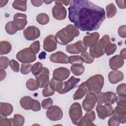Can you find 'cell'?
<instances>
[{"instance_id": "1", "label": "cell", "mask_w": 126, "mask_h": 126, "mask_svg": "<svg viewBox=\"0 0 126 126\" xmlns=\"http://www.w3.org/2000/svg\"><path fill=\"white\" fill-rule=\"evenodd\" d=\"M68 10L70 21L83 32L97 30L105 19L104 9L87 0L71 1Z\"/></svg>"}, {"instance_id": "2", "label": "cell", "mask_w": 126, "mask_h": 126, "mask_svg": "<svg viewBox=\"0 0 126 126\" xmlns=\"http://www.w3.org/2000/svg\"><path fill=\"white\" fill-rule=\"evenodd\" d=\"M79 33V29L75 26L70 24L58 31L55 35V37L57 42L60 44L65 45L72 41Z\"/></svg>"}, {"instance_id": "3", "label": "cell", "mask_w": 126, "mask_h": 126, "mask_svg": "<svg viewBox=\"0 0 126 126\" xmlns=\"http://www.w3.org/2000/svg\"><path fill=\"white\" fill-rule=\"evenodd\" d=\"M110 43L109 36L108 34H104L94 45L90 48V54L94 58L101 57L105 53L107 48Z\"/></svg>"}, {"instance_id": "4", "label": "cell", "mask_w": 126, "mask_h": 126, "mask_svg": "<svg viewBox=\"0 0 126 126\" xmlns=\"http://www.w3.org/2000/svg\"><path fill=\"white\" fill-rule=\"evenodd\" d=\"M89 93L97 94L101 92L104 85V77L101 74H96L85 82Z\"/></svg>"}, {"instance_id": "5", "label": "cell", "mask_w": 126, "mask_h": 126, "mask_svg": "<svg viewBox=\"0 0 126 126\" xmlns=\"http://www.w3.org/2000/svg\"><path fill=\"white\" fill-rule=\"evenodd\" d=\"M21 107L25 110H32L33 111H38L41 109L39 102L29 96L22 97L20 100Z\"/></svg>"}, {"instance_id": "6", "label": "cell", "mask_w": 126, "mask_h": 126, "mask_svg": "<svg viewBox=\"0 0 126 126\" xmlns=\"http://www.w3.org/2000/svg\"><path fill=\"white\" fill-rule=\"evenodd\" d=\"M16 59L22 63H31L36 60V54L30 48H25L16 54Z\"/></svg>"}, {"instance_id": "7", "label": "cell", "mask_w": 126, "mask_h": 126, "mask_svg": "<svg viewBox=\"0 0 126 126\" xmlns=\"http://www.w3.org/2000/svg\"><path fill=\"white\" fill-rule=\"evenodd\" d=\"M96 102L97 104L107 103L109 104H114L116 100V94L112 92H107L106 93L100 92L97 94Z\"/></svg>"}, {"instance_id": "8", "label": "cell", "mask_w": 126, "mask_h": 126, "mask_svg": "<svg viewBox=\"0 0 126 126\" xmlns=\"http://www.w3.org/2000/svg\"><path fill=\"white\" fill-rule=\"evenodd\" d=\"M82 107L80 103L75 102L70 107L69 109V116L73 124L77 125L78 121L82 116Z\"/></svg>"}, {"instance_id": "9", "label": "cell", "mask_w": 126, "mask_h": 126, "mask_svg": "<svg viewBox=\"0 0 126 126\" xmlns=\"http://www.w3.org/2000/svg\"><path fill=\"white\" fill-rule=\"evenodd\" d=\"M55 5L52 8V15L53 17L58 20H64L67 14L65 8L59 0L54 1Z\"/></svg>"}, {"instance_id": "10", "label": "cell", "mask_w": 126, "mask_h": 126, "mask_svg": "<svg viewBox=\"0 0 126 126\" xmlns=\"http://www.w3.org/2000/svg\"><path fill=\"white\" fill-rule=\"evenodd\" d=\"M113 110L111 105L107 103H104V105L97 104L96 107V111L98 117L102 120H104L106 117L112 115Z\"/></svg>"}, {"instance_id": "11", "label": "cell", "mask_w": 126, "mask_h": 126, "mask_svg": "<svg viewBox=\"0 0 126 126\" xmlns=\"http://www.w3.org/2000/svg\"><path fill=\"white\" fill-rule=\"evenodd\" d=\"M46 115L49 120L53 121H57L60 120L62 118L63 113L60 107L54 105L47 109Z\"/></svg>"}, {"instance_id": "12", "label": "cell", "mask_w": 126, "mask_h": 126, "mask_svg": "<svg viewBox=\"0 0 126 126\" xmlns=\"http://www.w3.org/2000/svg\"><path fill=\"white\" fill-rule=\"evenodd\" d=\"M36 81L39 88H43L49 84V70L45 67L41 73L35 77Z\"/></svg>"}, {"instance_id": "13", "label": "cell", "mask_w": 126, "mask_h": 126, "mask_svg": "<svg viewBox=\"0 0 126 126\" xmlns=\"http://www.w3.org/2000/svg\"><path fill=\"white\" fill-rule=\"evenodd\" d=\"M96 102V96L94 94L89 93L87 94L82 102L83 108L86 111L92 110L94 107Z\"/></svg>"}, {"instance_id": "14", "label": "cell", "mask_w": 126, "mask_h": 126, "mask_svg": "<svg viewBox=\"0 0 126 126\" xmlns=\"http://www.w3.org/2000/svg\"><path fill=\"white\" fill-rule=\"evenodd\" d=\"M23 35L25 39L27 40H34L39 37L40 32L35 26H29L24 30Z\"/></svg>"}, {"instance_id": "15", "label": "cell", "mask_w": 126, "mask_h": 126, "mask_svg": "<svg viewBox=\"0 0 126 126\" xmlns=\"http://www.w3.org/2000/svg\"><path fill=\"white\" fill-rule=\"evenodd\" d=\"M95 114L94 111H87L85 115L78 121L77 125L81 126H94L95 125L93 124V122L95 120Z\"/></svg>"}, {"instance_id": "16", "label": "cell", "mask_w": 126, "mask_h": 126, "mask_svg": "<svg viewBox=\"0 0 126 126\" xmlns=\"http://www.w3.org/2000/svg\"><path fill=\"white\" fill-rule=\"evenodd\" d=\"M80 81L78 78H75L74 76H72L68 80L63 83V85L61 91L60 92V94H64L73 88H75L77 84Z\"/></svg>"}, {"instance_id": "17", "label": "cell", "mask_w": 126, "mask_h": 126, "mask_svg": "<svg viewBox=\"0 0 126 126\" xmlns=\"http://www.w3.org/2000/svg\"><path fill=\"white\" fill-rule=\"evenodd\" d=\"M57 40L54 35H48L43 41V49L45 51L51 52L57 49Z\"/></svg>"}, {"instance_id": "18", "label": "cell", "mask_w": 126, "mask_h": 126, "mask_svg": "<svg viewBox=\"0 0 126 126\" xmlns=\"http://www.w3.org/2000/svg\"><path fill=\"white\" fill-rule=\"evenodd\" d=\"M70 75V71L68 68L61 67L54 69L53 78L61 81L66 79Z\"/></svg>"}, {"instance_id": "19", "label": "cell", "mask_w": 126, "mask_h": 126, "mask_svg": "<svg viewBox=\"0 0 126 126\" xmlns=\"http://www.w3.org/2000/svg\"><path fill=\"white\" fill-rule=\"evenodd\" d=\"M68 58L69 57L65 53L61 51H58L51 54L50 57V60L51 62L55 63L66 64L69 63Z\"/></svg>"}, {"instance_id": "20", "label": "cell", "mask_w": 126, "mask_h": 126, "mask_svg": "<svg viewBox=\"0 0 126 126\" xmlns=\"http://www.w3.org/2000/svg\"><path fill=\"white\" fill-rule=\"evenodd\" d=\"M113 116L115 117L120 123L125 124L126 122V107L117 106L113 110Z\"/></svg>"}, {"instance_id": "21", "label": "cell", "mask_w": 126, "mask_h": 126, "mask_svg": "<svg viewBox=\"0 0 126 126\" xmlns=\"http://www.w3.org/2000/svg\"><path fill=\"white\" fill-rule=\"evenodd\" d=\"M99 38V34L97 32H94L84 36L83 42L87 47H91L97 42Z\"/></svg>"}, {"instance_id": "22", "label": "cell", "mask_w": 126, "mask_h": 126, "mask_svg": "<svg viewBox=\"0 0 126 126\" xmlns=\"http://www.w3.org/2000/svg\"><path fill=\"white\" fill-rule=\"evenodd\" d=\"M13 21L17 24L18 30H22L27 24V15L21 13H16L13 16Z\"/></svg>"}, {"instance_id": "23", "label": "cell", "mask_w": 126, "mask_h": 126, "mask_svg": "<svg viewBox=\"0 0 126 126\" xmlns=\"http://www.w3.org/2000/svg\"><path fill=\"white\" fill-rule=\"evenodd\" d=\"M124 64V59L118 55H115L110 58L109 61L110 68L113 70H117L121 68Z\"/></svg>"}, {"instance_id": "24", "label": "cell", "mask_w": 126, "mask_h": 126, "mask_svg": "<svg viewBox=\"0 0 126 126\" xmlns=\"http://www.w3.org/2000/svg\"><path fill=\"white\" fill-rule=\"evenodd\" d=\"M109 81L113 84H116L124 79V75L122 72L117 70H113L110 71L108 74Z\"/></svg>"}, {"instance_id": "25", "label": "cell", "mask_w": 126, "mask_h": 126, "mask_svg": "<svg viewBox=\"0 0 126 126\" xmlns=\"http://www.w3.org/2000/svg\"><path fill=\"white\" fill-rule=\"evenodd\" d=\"M88 90L85 85V82L81 84L78 89L74 94L73 98L74 100H78L82 98L86 94H88Z\"/></svg>"}, {"instance_id": "26", "label": "cell", "mask_w": 126, "mask_h": 126, "mask_svg": "<svg viewBox=\"0 0 126 126\" xmlns=\"http://www.w3.org/2000/svg\"><path fill=\"white\" fill-rule=\"evenodd\" d=\"M13 108L11 104L8 103H0V114L4 116H9L13 112Z\"/></svg>"}, {"instance_id": "27", "label": "cell", "mask_w": 126, "mask_h": 126, "mask_svg": "<svg viewBox=\"0 0 126 126\" xmlns=\"http://www.w3.org/2000/svg\"><path fill=\"white\" fill-rule=\"evenodd\" d=\"M5 29L6 32L11 35L15 34L18 31V26L14 21L7 23L5 26Z\"/></svg>"}, {"instance_id": "28", "label": "cell", "mask_w": 126, "mask_h": 126, "mask_svg": "<svg viewBox=\"0 0 126 126\" xmlns=\"http://www.w3.org/2000/svg\"><path fill=\"white\" fill-rule=\"evenodd\" d=\"M12 49L10 43L6 41H1L0 42V54L5 55L9 53Z\"/></svg>"}, {"instance_id": "29", "label": "cell", "mask_w": 126, "mask_h": 126, "mask_svg": "<svg viewBox=\"0 0 126 126\" xmlns=\"http://www.w3.org/2000/svg\"><path fill=\"white\" fill-rule=\"evenodd\" d=\"M70 70L73 74L76 76H79L83 73L85 70V68L82 64L75 63L71 66Z\"/></svg>"}, {"instance_id": "30", "label": "cell", "mask_w": 126, "mask_h": 126, "mask_svg": "<svg viewBox=\"0 0 126 126\" xmlns=\"http://www.w3.org/2000/svg\"><path fill=\"white\" fill-rule=\"evenodd\" d=\"M49 84L51 87V88L54 91H56L58 93H59L62 89L63 83L62 82V81L57 80L53 78L51 79V80L49 82Z\"/></svg>"}, {"instance_id": "31", "label": "cell", "mask_w": 126, "mask_h": 126, "mask_svg": "<svg viewBox=\"0 0 126 126\" xmlns=\"http://www.w3.org/2000/svg\"><path fill=\"white\" fill-rule=\"evenodd\" d=\"M27 0H14L12 4L13 7L17 10L26 11L27 10Z\"/></svg>"}, {"instance_id": "32", "label": "cell", "mask_w": 126, "mask_h": 126, "mask_svg": "<svg viewBox=\"0 0 126 126\" xmlns=\"http://www.w3.org/2000/svg\"><path fill=\"white\" fill-rule=\"evenodd\" d=\"M13 126H22L24 124L25 119L24 117L18 114H15L13 118L12 119Z\"/></svg>"}, {"instance_id": "33", "label": "cell", "mask_w": 126, "mask_h": 126, "mask_svg": "<svg viewBox=\"0 0 126 126\" xmlns=\"http://www.w3.org/2000/svg\"><path fill=\"white\" fill-rule=\"evenodd\" d=\"M43 68V67L42 64L40 62H36L32 65L31 68V71L32 74L35 77L41 73Z\"/></svg>"}, {"instance_id": "34", "label": "cell", "mask_w": 126, "mask_h": 126, "mask_svg": "<svg viewBox=\"0 0 126 126\" xmlns=\"http://www.w3.org/2000/svg\"><path fill=\"white\" fill-rule=\"evenodd\" d=\"M106 16L108 18H111L114 17L117 12L116 7L113 3H111L106 6Z\"/></svg>"}, {"instance_id": "35", "label": "cell", "mask_w": 126, "mask_h": 126, "mask_svg": "<svg viewBox=\"0 0 126 126\" xmlns=\"http://www.w3.org/2000/svg\"><path fill=\"white\" fill-rule=\"evenodd\" d=\"M36 21L40 25H44L48 24L49 22V17L48 15L44 13H41L36 16Z\"/></svg>"}, {"instance_id": "36", "label": "cell", "mask_w": 126, "mask_h": 126, "mask_svg": "<svg viewBox=\"0 0 126 126\" xmlns=\"http://www.w3.org/2000/svg\"><path fill=\"white\" fill-rule=\"evenodd\" d=\"M26 85L27 88L32 91H35L39 88L36 80L33 78H30L29 80H28L26 82Z\"/></svg>"}, {"instance_id": "37", "label": "cell", "mask_w": 126, "mask_h": 126, "mask_svg": "<svg viewBox=\"0 0 126 126\" xmlns=\"http://www.w3.org/2000/svg\"><path fill=\"white\" fill-rule=\"evenodd\" d=\"M116 102L117 106L126 107V94H119L117 96Z\"/></svg>"}, {"instance_id": "38", "label": "cell", "mask_w": 126, "mask_h": 126, "mask_svg": "<svg viewBox=\"0 0 126 126\" xmlns=\"http://www.w3.org/2000/svg\"><path fill=\"white\" fill-rule=\"evenodd\" d=\"M80 56L82 58L83 62L86 63L90 64L94 61V58L87 52L81 53Z\"/></svg>"}, {"instance_id": "39", "label": "cell", "mask_w": 126, "mask_h": 126, "mask_svg": "<svg viewBox=\"0 0 126 126\" xmlns=\"http://www.w3.org/2000/svg\"><path fill=\"white\" fill-rule=\"evenodd\" d=\"M32 64L30 63H22L20 67V72L23 74H29L31 71Z\"/></svg>"}, {"instance_id": "40", "label": "cell", "mask_w": 126, "mask_h": 126, "mask_svg": "<svg viewBox=\"0 0 126 126\" xmlns=\"http://www.w3.org/2000/svg\"><path fill=\"white\" fill-rule=\"evenodd\" d=\"M68 63L70 64H75V63H80L83 64L84 62L81 57L79 56H71L69 57L68 58Z\"/></svg>"}, {"instance_id": "41", "label": "cell", "mask_w": 126, "mask_h": 126, "mask_svg": "<svg viewBox=\"0 0 126 126\" xmlns=\"http://www.w3.org/2000/svg\"><path fill=\"white\" fill-rule=\"evenodd\" d=\"M10 61L9 59L5 56H1L0 58V69H6L9 64Z\"/></svg>"}, {"instance_id": "42", "label": "cell", "mask_w": 126, "mask_h": 126, "mask_svg": "<svg viewBox=\"0 0 126 126\" xmlns=\"http://www.w3.org/2000/svg\"><path fill=\"white\" fill-rule=\"evenodd\" d=\"M13 126L12 119H7L5 116L0 115V126Z\"/></svg>"}, {"instance_id": "43", "label": "cell", "mask_w": 126, "mask_h": 126, "mask_svg": "<svg viewBox=\"0 0 126 126\" xmlns=\"http://www.w3.org/2000/svg\"><path fill=\"white\" fill-rule=\"evenodd\" d=\"M75 45L78 50V51L81 53L86 52L87 50V47L84 44L83 42L81 40H79L75 42Z\"/></svg>"}, {"instance_id": "44", "label": "cell", "mask_w": 126, "mask_h": 126, "mask_svg": "<svg viewBox=\"0 0 126 126\" xmlns=\"http://www.w3.org/2000/svg\"><path fill=\"white\" fill-rule=\"evenodd\" d=\"M54 93L55 91L51 88L49 84H48L44 88L42 94L43 96L47 97L52 95L53 94H54Z\"/></svg>"}, {"instance_id": "45", "label": "cell", "mask_w": 126, "mask_h": 126, "mask_svg": "<svg viewBox=\"0 0 126 126\" xmlns=\"http://www.w3.org/2000/svg\"><path fill=\"white\" fill-rule=\"evenodd\" d=\"M53 101L52 98H47L43 100L41 102V106L43 109H48L53 106Z\"/></svg>"}, {"instance_id": "46", "label": "cell", "mask_w": 126, "mask_h": 126, "mask_svg": "<svg viewBox=\"0 0 126 126\" xmlns=\"http://www.w3.org/2000/svg\"><path fill=\"white\" fill-rule=\"evenodd\" d=\"M116 49H117L116 45L115 43H110L107 48L105 53L107 56L111 55L115 52V51H116Z\"/></svg>"}, {"instance_id": "47", "label": "cell", "mask_w": 126, "mask_h": 126, "mask_svg": "<svg viewBox=\"0 0 126 126\" xmlns=\"http://www.w3.org/2000/svg\"><path fill=\"white\" fill-rule=\"evenodd\" d=\"M35 54L38 53L40 50V42L37 40L32 43L29 47Z\"/></svg>"}, {"instance_id": "48", "label": "cell", "mask_w": 126, "mask_h": 126, "mask_svg": "<svg viewBox=\"0 0 126 126\" xmlns=\"http://www.w3.org/2000/svg\"><path fill=\"white\" fill-rule=\"evenodd\" d=\"M66 50L69 54H79L74 43L67 45L66 47Z\"/></svg>"}, {"instance_id": "49", "label": "cell", "mask_w": 126, "mask_h": 126, "mask_svg": "<svg viewBox=\"0 0 126 126\" xmlns=\"http://www.w3.org/2000/svg\"><path fill=\"white\" fill-rule=\"evenodd\" d=\"M11 69L15 72H18L19 71V63L14 60H11L9 63Z\"/></svg>"}, {"instance_id": "50", "label": "cell", "mask_w": 126, "mask_h": 126, "mask_svg": "<svg viewBox=\"0 0 126 126\" xmlns=\"http://www.w3.org/2000/svg\"><path fill=\"white\" fill-rule=\"evenodd\" d=\"M117 94H126V85L123 83L119 85L116 88Z\"/></svg>"}, {"instance_id": "51", "label": "cell", "mask_w": 126, "mask_h": 126, "mask_svg": "<svg viewBox=\"0 0 126 126\" xmlns=\"http://www.w3.org/2000/svg\"><path fill=\"white\" fill-rule=\"evenodd\" d=\"M120 122L113 116L110 117L108 121V125L109 126H118L120 125Z\"/></svg>"}, {"instance_id": "52", "label": "cell", "mask_w": 126, "mask_h": 126, "mask_svg": "<svg viewBox=\"0 0 126 126\" xmlns=\"http://www.w3.org/2000/svg\"><path fill=\"white\" fill-rule=\"evenodd\" d=\"M126 25H122L121 26L118 30V33L119 36L122 38H126Z\"/></svg>"}, {"instance_id": "53", "label": "cell", "mask_w": 126, "mask_h": 126, "mask_svg": "<svg viewBox=\"0 0 126 126\" xmlns=\"http://www.w3.org/2000/svg\"><path fill=\"white\" fill-rule=\"evenodd\" d=\"M116 2L120 8L125 9L126 8V0H116Z\"/></svg>"}, {"instance_id": "54", "label": "cell", "mask_w": 126, "mask_h": 126, "mask_svg": "<svg viewBox=\"0 0 126 126\" xmlns=\"http://www.w3.org/2000/svg\"><path fill=\"white\" fill-rule=\"evenodd\" d=\"M32 4L36 7H38V6H41L43 2V0H32L31 1Z\"/></svg>"}, {"instance_id": "55", "label": "cell", "mask_w": 126, "mask_h": 126, "mask_svg": "<svg viewBox=\"0 0 126 126\" xmlns=\"http://www.w3.org/2000/svg\"><path fill=\"white\" fill-rule=\"evenodd\" d=\"M0 81H2L3 79H4V78L6 77V72L4 71V69H0Z\"/></svg>"}, {"instance_id": "56", "label": "cell", "mask_w": 126, "mask_h": 126, "mask_svg": "<svg viewBox=\"0 0 126 126\" xmlns=\"http://www.w3.org/2000/svg\"><path fill=\"white\" fill-rule=\"evenodd\" d=\"M120 56L124 59L125 60L126 59V48L123 49L120 53Z\"/></svg>"}, {"instance_id": "57", "label": "cell", "mask_w": 126, "mask_h": 126, "mask_svg": "<svg viewBox=\"0 0 126 126\" xmlns=\"http://www.w3.org/2000/svg\"><path fill=\"white\" fill-rule=\"evenodd\" d=\"M46 53L44 52H41L38 56V58L40 59V60H43L46 57Z\"/></svg>"}, {"instance_id": "58", "label": "cell", "mask_w": 126, "mask_h": 126, "mask_svg": "<svg viewBox=\"0 0 126 126\" xmlns=\"http://www.w3.org/2000/svg\"><path fill=\"white\" fill-rule=\"evenodd\" d=\"M8 2V0H0V7H2L4 6H5L7 3Z\"/></svg>"}, {"instance_id": "59", "label": "cell", "mask_w": 126, "mask_h": 126, "mask_svg": "<svg viewBox=\"0 0 126 126\" xmlns=\"http://www.w3.org/2000/svg\"><path fill=\"white\" fill-rule=\"evenodd\" d=\"M60 2L63 4H64L65 5H68L70 2H71V1L70 0H59Z\"/></svg>"}, {"instance_id": "60", "label": "cell", "mask_w": 126, "mask_h": 126, "mask_svg": "<svg viewBox=\"0 0 126 126\" xmlns=\"http://www.w3.org/2000/svg\"><path fill=\"white\" fill-rule=\"evenodd\" d=\"M43 2L46 4H50V3H52V2H53V1H52V0H44Z\"/></svg>"}]
</instances>
